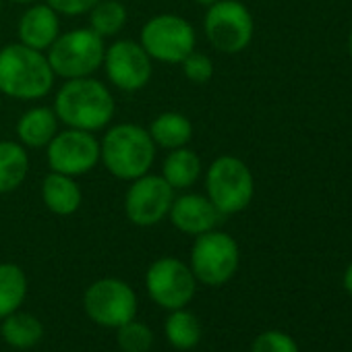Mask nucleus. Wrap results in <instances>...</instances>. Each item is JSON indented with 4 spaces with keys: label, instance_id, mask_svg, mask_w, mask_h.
Returning <instances> with one entry per match:
<instances>
[{
    "label": "nucleus",
    "instance_id": "nucleus-1",
    "mask_svg": "<svg viewBox=\"0 0 352 352\" xmlns=\"http://www.w3.org/2000/svg\"><path fill=\"white\" fill-rule=\"evenodd\" d=\"M54 112L58 122L69 129L98 133L106 129L114 114L116 102L108 85L94 77L67 79L54 96Z\"/></svg>",
    "mask_w": 352,
    "mask_h": 352
},
{
    "label": "nucleus",
    "instance_id": "nucleus-2",
    "mask_svg": "<svg viewBox=\"0 0 352 352\" xmlns=\"http://www.w3.org/2000/svg\"><path fill=\"white\" fill-rule=\"evenodd\" d=\"M54 71L46 52L34 50L21 42L0 48V94L36 102L46 98L54 87Z\"/></svg>",
    "mask_w": 352,
    "mask_h": 352
},
{
    "label": "nucleus",
    "instance_id": "nucleus-3",
    "mask_svg": "<svg viewBox=\"0 0 352 352\" xmlns=\"http://www.w3.org/2000/svg\"><path fill=\"white\" fill-rule=\"evenodd\" d=\"M155 149L147 129L135 122H118L100 141V162L114 179L131 183L149 172Z\"/></svg>",
    "mask_w": 352,
    "mask_h": 352
},
{
    "label": "nucleus",
    "instance_id": "nucleus-4",
    "mask_svg": "<svg viewBox=\"0 0 352 352\" xmlns=\"http://www.w3.org/2000/svg\"><path fill=\"white\" fill-rule=\"evenodd\" d=\"M106 54L104 38H100L91 28H77L65 32L46 50L48 63L56 77L79 79L94 77L102 69Z\"/></svg>",
    "mask_w": 352,
    "mask_h": 352
},
{
    "label": "nucleus",
    "instance_id": "nucleus-5",
    "mask_svg": "<svg viewBox=\"0 0 352 352\" xmlns=\"http://www.w3.org/2000/svg\"><path fill=\"white\" fill-rule=\"evenodd\" d=\"M206 193L222 216L247 210L255 195L251 168L236 155L216 157L206 172Z\"/></svg>",
    "mask_w": 352,
    "mask_h": 352
},
{
    "label": "nucleus",
    "instance_id": "nucleus-6",
    "mask_svg": "<svg viewBox=\"0 0 352 352\" xmlns=\"http://www.w3.org/2000/svg\"><path fill=\"white\" fill-rule=\"evenodd\" d=\"M139 44L151 60L181 65L195 50L197 34L185 17L174 13H162L143 23Z\"/></svg>",
    "mask_w": 352,
    "mask_h": 352
},
{
    "label": "nucleus",
    "instance_id": "nucleus-7",
    "mask_svg": "<svg viewBox=\"0 0 352 352\" xmlns=\"http://www.w3.org/2000/svg\"><path fill=\"white\" fill-rule=\"evenodd\" d=\"M239 261V243L230 234L214 228L195 236L189 267L197 282L206 286H222L236 274Z\"/></svg>",
    "mask_w": 352,
    "mask_h": 352
},
{
    "label": "nucleus",
    "instance_id": "nucleus-8",
    "mask_svg": "<svg viewBox=\"0 0 352 352\" xmlns=\"http://www.w3.org/2000/svg\"><path fill=\"white\" fill-rule=\"evenodd\" d=\"M204 32L208 42L218 52L239 54L251 44L255 23L251 11L241 0H218L208 7Z\"/></svg>",
    "mask_w": 352,
    "mask_h": 352
},
{
    "label": "nucleus",
    "instance_id": "nucleus-9",
    "mask_svg": "<svg viewBox=\"0 0 352 352\" xmlns=\"http://www.w3.org/2000/svg\"><path fill=\"white\" fill-rule=\"evenodd\" d=\"M145 288L157 307L174 311L185 309L193 300L197 280L185 261L176 257H160L147 267Z\"/></svg>",
    "mask_w": 352,
    "mask_h": 352
},
{
    "label": "nucleus",
    "instance_id": "nucleus-10",
    "mask_svg": "<svg viewBox=\"0 0 352 352\" xmlns=\"http://www.w3.org/2000/svg\"><path fill=\"white\" fill-rule=\"evenodd\" d=\"M83 307L94 323L118 329L126 321L135 319L137 294L118 278H102L85 290Z\"/></svg>",
    "mask_w": 352,
    "mask_h": 352
},
{
    "label": "nucleus",
    "instance_id": "nucleus-11",
    "mask_svg": "<svg viewBox=\"0 0 352 352\" xmlns=\"http://www.w3.org/2000/svg\"><path fill=\"white\" fill-rule=\"evenodd\" d=\"M176 191L164 181L162 174H143L131 181L124 195V214L131 224L149 228L168 218Z\"/></svg>",
    "mask_w": 352,
    "mask_h": 352
},
{
    "label": "nucleus",
    "instance_id": "nucleus-12",
    "mask_svg": "<svg viewBox=\"0 0 352 352\" xmlns=\"http://www.w3.org/2000/svg\"><path fill=\"white\" fill-rule=\"evenodd\" d=\"M46 160L52 172L77 179L100 164V139L89 131H60L46 145Z\"/></svg>",
    "mask_w": 352,
    "mask_h": 352
},
{
    "label": "nucleus",
    "instance_id": "nucleus-13",
    "mask_svg": "<svg viewBox=\"0 0 352 352\" xmlns=\"http://www.w3.org/2000/svg\"><path fill=\"white\" fill-rule=\"evenodd\" d=\"M151 63L139 42L118 40L106 48L102 67L108 81L120 91H141L151 81Z\"/></svg>",
    "mask_w": 352,
    "mask_h": 352
},
{
    "label": "nucleus",
    "instance_id": "nucleus-14",
    "mask_svg": "<svg viewBox=\"0 0 352 352\" xmlns=\"http://www.w3.org/2000/svg\"><path fill=\"white\" fill-rule=\"evenodd\" d=\"M168 218L176 230L191 234V236H199L204 232L214 230L218 222L222 220V214L208 199V195L183 193L174 197Z\"/></svg>",
    "mask_w": 352,
    "mask_h": 352
},
{
    "label": "nucleus",
    "instance_id": "nucleus-15",
    "mask_svg": "<svg viewBox=\"0 0 352 352\" xmlns=\"http://www.w3.org/2000/svg\"><path fill=\"white\" fill-rule=\"evenodd\" d=\"M17 36L21 44L46 52L60 36V15L46 3L28 5L17 23Z\"/></svg>",
    "mask_w": 352,
    "mask_h": 352
},
{
    "label": "nucleus",
    "instance_id": "nucleus-16",
    "mask_svg": "<svg viewBox=\"0 0 352 352\" xmlns=\"http://www.w3.org/2000/svg\"><path fill=\"white\" fill-rule=\"evenodd\" d=\"M42 201L54 216H73L83 204V191L73 176L48 172L42 181Z\"/></svg>",
    "mask_w": 352,
    "mask_h": 352
},
{
    "label": "nucleus",
    "instance_id": "nucleus-17",
    "mask_svg": "<svg viewBox=\"0 0 352 352\" xmlns=\"http://www.w3.org/2000/svg\"><path fill=\"white\" fill-rule=\"evenodd\" d=\"M15 131H17V141L23 147L42 149L58 133V116H56L54 108L34 106L21 114Z\"/></svg>",
    "mask_w": 352,
    "mask_h": 352
},
{
    "label": "nucleus",
    "instance_id": "nucleus-18",
    "mask_svg": "<svg viewBox=\"0 0 352 352\" xmlns=\"http://www.w3.org/2000/svg\"><path fill=\"white\" fill-rule=\"evenodd\" d=\"M204 162L197 151H193L189 145L170 149L162 164V176L164 181L174 191H187L201 179Z\"/></svg>",
    "mask_w": 352,
    "mask_h": 352
},
{
    "label": "nucleus",
    "instance_id": "nucleus-19",
    "mask_svg": "<svg viewBox=\"0 0 352 352\" xmlns=\"http://www.w3.org/2000/svg\"><path fill=\"white\" fill-rule=\"evenodd\" d=\"M147 131H149L155 147H162L168 151L185 147L193 139V122L183 112H174V110L157 114L151 120Z\"/></svg>",
    "mask_w": 352,
    "mask_h": 352
},
{
    "label": "nucleus",
    "instance_id": "nucleus-20",
    "mask_svg": "<svg viewBox=\"0 0 352 352\" xmlns=\"http://www.w3.org/2000/svg\"><path fill=\"white\" fill-rule=\"evenodd\" d=\"M30 172L28 147L19 141H0V195L17 191Z\"/></svg>",
    "mask_w": 352,
    "mask_h": 352
},
{
    "label": "nucleus",
    "instance_id": "nucleus-21",
    "mask_svg": "<svg viewBox=\"0 0 352 352\" xmlns=\"http://www.w3.org/2000/svg\"><path fill=\"white\" fill-rule=\"evenodd\" d=\"M0 333H3L5 342L17 350H28L40 344L44 336V325L42 321L23 311H15L7 317H3V325H0Z\"/></svg>",
    "mask_w": 352,
    "mask_h": 352
},
{
    "label": "nucleus",
    "instance_id": "nucleus-22",
    "mask_svg": "<svg viewBox=\"0 0 352 352\" xmlns=\"http://www.w3.org/2000/svg\"><path fill=\"white\" fill-rule=\"evenodd\" d=\"M28 296V276L17 263H0V319L19 311Z\"/></svg>",
    "mask_w": 352,
    "mask_h": 352
},
{
    "label": "nucleus",
    "instance_id": "nucleus-23",
    "mask_svg": "<svg viewBox=\"0 0 352 352\" xmlns=\"http://www.w3.org/2000/svg\"><path fill=\"white\" fill-rule=\"evenodd\" d=\"M164 333L174 348L191 350L201 340V323L191 311L174 309V311H170V315L164 323Z\"/></svg>",
    "mask_w": 352,
    "mask_h": 352
},
{
    "label": "nucleus",
    "instance_id": "nucleus-24",
    "mask_svg": "<svg viewBox=\"0 0 352 352\" xmlns=\"http://www.w3.org/2000/svg\"><path fill=\"white\" fill-rule=\"evenodd\" d=\"M129 21V11L120 0H100L89 11V28L100 38L118 36Z\"/></svg>",
    "mask_w": 352,
    "mask_h": 352
},
{
    "label": "nucleus",
    "instance_id": "nucleus-25",
    "mask_svg": "<svg viewBox=\"0 0 352 352\" xmlns=\"http://www.w3.org/2000/svg\"><path fill=\"white\" fill-rule=\"evenodd\" d=\"M116 342L122 352H149L153 344V333L145 323L131 319L118 327Z\"/></svg>",
    "mask_w": 352,
    "mask_h": 352
},
{
    "label": "nucleus",
    "instance_id": "nucleus-26",
    "mask_svg": "<svg viewBox=\"0 0 352 352\" xmlns=\"http://www.w3.org/2000/svg\"><path fill=\"white\" fill-rule=\"evenodd\" d=\"M181 67H183V75L191 83H197V85H204V83H208L214 77V60L208 54L197 52V50H193L181 63Z\"/></svg>",
    "mask_w": 352,
    "mask_h": 352
},
{
    "label": "nucleus",
    "instance_id": "nucleus-27",
    "mask_svg": "<svg viewBox=\"0 0 352 352\" xmlns=\"http://www.w3.org/2000/svg\"><path fill=\"white\" fill-rule=\"evenodd\" d=\"M251 352H298V346L284 331H263L255 338Z\"/></svg>",
    "mask_w": 352,
    "mask_h": 352
},
{
    "label": "nucleus",
    "instance_id": "nucleus-28",
    "mask_svg": "<svg viewBox=\"0 0 352 352\" xmlns=\"http://www.w3.org/2000/svg\"><path fill=\"white\" fill-rule=\"evenodd\" d=\"M100 0H46V5H50L58 15L67 17H81L91 11L94 5H98Z\"/></svg>",
    "mask_w": 352,
    "mask_h": 352
},
{
    "label": "nucleus",
    "instance_id": "nucleus-29",
    "mask_svg": "<svg viewBox=\"0 0 352 352\" xmlns=\"http://www.w3.org/2000/svg\"><path fill=\"white\" fill-rule=\"evenodd\" d=\"M344 288H346V292L352 296V263L346 267V272H344Z\"/></svg>",
    "mask_w": 352,
    "mask_h": 352
},
{
    "label": "nucleus",
    "instance_id": "nucleus-30",
    "mask_svg": "<svg viewBox=\"0 0 352 352\" xmlns=\"http://www.w3.org/2000/svg\"><path fill=\"white\" fill-rule=\"evenodd\" d=\"M195 5H201V7H212L214 3H218V0H193Z\"/></svg>",
    "mask_w": 352,
    "mask_h": 352
},
{
    "label": "nucleus",
    "instance_id": "nucleus-31",
    "mask_svg": "<svg viewBox=\"0 0 352 352\" xmlns=\"http://www.w3.org/2000/svg\"><path fill=\"white\" fill-rule=\"evenodd\" d=\"M11 3H17V5H34L38 0H11Z\"/></svg>",
    "mask_w": 352,
    "mask_h": 352
},
{
    "label": "nucleus",
    "instance_id": "nucleus-32",
    "mask_svg": "<svg viewBox=\"0 0 352 352\" xmlns=\"http://www.w3.org/2000/svg\"><path fill=\"white\" fill-rule=\"evenodd\" d=\"M348 44H350V56H352V32H350V42Z\"/></svg>",
    "mask_w": 352,
    "mask_h": 352
},
{
    "label": "nucleus",
    "instance_id": "nucleus-33",
    "mask_svg": "<svg viewBox=\"0 0 352 352\" xmlns=\"http://www.w3.org/2000/svg\"><path fill=\"white\" fill-rule=\"evenodd\" d=\"M0 15H3V0H0Z\"/></svg>",
    "mask_w": 352,
    "mask_h": 352
},
{
    "label": "nucleus",
    "instance_id": "nucleus-34",
    "mask_svg": "<svg viewBox=\"0 0 352 352\" xmlns=\"http://www.w3.org/2000/svg\"><path fill=\"white\" fill-rule=\"evenodd\" d=\"M0 106H3V94H0Z\"/></svg>",
    "mask_w": 352,
    "mask_h": 352
}]
</instances>
